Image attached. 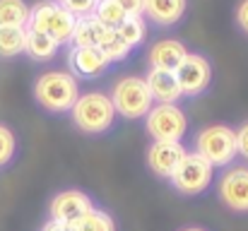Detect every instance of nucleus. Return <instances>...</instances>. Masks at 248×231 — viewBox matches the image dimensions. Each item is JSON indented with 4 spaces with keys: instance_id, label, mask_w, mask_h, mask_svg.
<instances>
[{
    "instance_id": "obj_16",
    "label": "nucleus",
    "mask_w": 248,
    "mask_h": 231,
    "mask_svg": "<svg viewBox=\"0 0 248 231\" xmlns=\"http://www.w3.org/2000/svg\"><path fill=\"white\" fill-rule=\"evenodd\" d=\"M104 34H106V27L94 15H84V17H78L70 41H73V46H99Z\"/></svg>"
},
{
    "instance_id": "obj_3",
    "label": "nucleus",
    "mask_w": 248,
    "mask_h": 231,
    "mask_svg": "<svg viewBox=\"0 0 248 231\" xmlns=\"http://www.w3.org/2000/svg\"><path fill=\"white\" fill-rule=\"evenodd\" d=\"M75 128L84 135H101L111 130L116 121V108L111 104V96L104 92H87L80 94L75 106L70 108Z\"/></svg>"
},
{
    "instance_id": "obj_15",
    "label": "nucleus",
    "mask_w": 248,
    "mask_h": 231,
    "mask_svg": "<svg viewBox=\"0 0 248 231\" xmlns=\"http://www.w3.org/2000/svg\"><path fill=\"white\" fill-rule=\"evenodd\" d=\"M186 0H145L142 15L159 27H171L186 15Z\"/></svg>"
},
{
    "instance_id": "obj_1",
    "label": "nucleus",
    "mask_w": 248,
    "mask_h": 231,
    "mask_svg": "<svg viewBox=\"0 0 248 231\" xmlns=\"http://www.w3.org/2000/svg\"><path fill=\"white\" fill-rule=\"evenodd\" d=\"M34 99L48 113H65L80 99L78 79L63 70H48L36 77L34 82Z\"/></svg>"
},
{
    "instance_id": "obj_4",
    "label": "nucleus",
    "mask_w": 248,
    "mask_h": 231,
    "mask_svg": "<svg viewBox=\"0 0 248 231\" xmlns=\"http://www.w3.org/2000/svg\"><path fill=\"white\" fill-rule=\"evenodd\" d=\"M78 17H73L61 2L53 0H41L34 7H29V22L27 29H36L46 36H51L58 46L68 44L73 39Z\"/></svg>"
},
{
    "instance_id": "obj_17",
    "label": "nucleus",
    "mask_w": 248,
    "mask_h": 231,
    "mask_svg": "<svg viewBox=\"0 0 248 231\" xmlns=\"http://www.w3.org/2000/svg\"><path fill=\"white\" fill-rule=\"evenodd\" d=\"M58 44L51 39V36H46V34H41V31H36V29H27V44H24V53L29 56V58H34V61H51L56 53H58Z\"/></svg>"
},
{
    "instance_id": "obj_18",
    "label": "nucleus",
    "mask_w": 248,
    "mask_h": 231,
    "mask_svg": "<svg viewBox=\"0 0 248 231\" xmlns=\"http://www.w3.org/2000/svg\"><path fill=\"white\" fill-rule=\"evenodd\" d=\"M70 231H116V222L111 215H106L99 207H92L87 215H82L80 219L68 224Z\"/></svg>"
},
{
    "instance_id": "obj_25",
    "label": "nucleus",
    "mask_w": 248,
    "mask_h": 231,
    "mask_svg": "<svg viewBox=\"0 0 248 231\" xmlns=\"http://www.w3.org/2000/svg\"><path fill=\"white\" fill-rule=\"evenodd\" d=\"M73 17H84V15H92L94 7H96V0H58Z\"/></svg>"
},
{
    "instance_id": "obj_14",
    "label": "nucleus",
    "mask_w": 248,
    "mask_h": 231,
    "mask_svg": "<svg viewBox=\"0 0 248 231\" xmlns=\"http://www.w3.org/2000/svg\"><path fill=\"white\" fill-rule=\"evenodd\" d=\"M150 94L157 104H176L183 94H181V84L176 79V73L171 70H155L150 68V73L145 77Z\"/></svg>"
},
{
    "instance_id": "obj_22",
    "label": "nucleus",
    "mask_w": 248,
    "mask_h": 231,
    "mask_svg": "<svg viewBox=\"0 0 248 231\" xmlns=\"http://www.w3.org/2000/svg\"><path fill=\"white\" fill-rule=\"evenodd\" d=\"M92 15H94L106 29H118V27L123 24V19L128 17L118 0H96V7H94Z\"/></svg>"
},
{
    "instance_id": "obj_10",
    "label": "nucleus",
    "mask_w": 248,
    "mask_h": 231,
    "mask_svg": "<svg viewBox=\"0 0 248 231\" xmlns=\"http://www.w3.org/2000/svg\"><path fill=\"white\" fill-rule=\"evenodd\" d=\"M92 207H94V202H92V198L87 193L78 190V188H68V190H61V193H56L51 198L48 215L56 222L70 224V222L80 219L82 215H87Z\"/></svg>"
},
{
    "instance_id": "obj_20",
    "label": "nucleus",
    "mask_w": 248,
    "mask_h": 231,
    "mask_svg": "<svg viewBox=\"0 0 248 231\" xmlns=\"http://www.w3.org/2000/svg\"><path fill=\"white\" fill-rule=\"evenodd\" d=\"M104 56H106V61L108 63H121V61H125L128 58V53L133 51L123 39H121V34L116 31V29H106V34H104V39L99 41V46H96Z\"/></svg>"
},
{
    "instance_id": "obj_23",
    "label": "nucleus",
    "mask_w": 248,
    "mask_h": 231,
    "mask_svg": "<svg viewBox=\"0 0 248 231\" xmlns=\"http://www.w3.org/2000/svg\"><path fill=\"white\" fill-rule=\"evenodd\" d=\"M116 31L121 34V39H123L130 48H135V46H140V44L145 41V36H147V24H145L142 15H138V17H125L123 24H121Z\"/></svg>"
},
{
    "instance_id": "obj_13",
    "label": "nucleus",
    "mask_w": 248,
    "mask_h": 231,
    "mask_svg": "<svg viewBox=\"0 0 248 231\" xmlns=\"http://www.w3.org/2000/svg\"><path fill=\"white\" fill-rule=\"evenodd\" d=\"M186 56H188V51H186V46L181 41L162 39V41H157L150 48L147 61H150V68H155V70H171V73H176V68L181 65V61Z\"/></svg>"
},
{
    "instance_id": "obj_7",
    "label": "nucleus",
    "mask_w": 248,
    "mask_h": 231,
    "mask_svg": "<svg viewBox=\"0 0 248 231\" xmlns=\"http://www.w3.org/2000/svg\"><path fill=\"white\" fill-rule=\"evenodd\" d=\"M212 178H215V166L207 164L202 156H198L195 152H188L169 181L176 188V193L193 198V195L205 193L212 185Z\"/></svg>"
},
{
    "instance_id": "obj_12",
    "label": "nucleus",
    "mask_w": 248,
    "mask_h": 231,
    "mask_svg": "<svg viewBox=\"0 0 248 231\" xmlns=\"http://www.w3.org/2000/svg\"><path fill=\"white\" fill-rule=\"evenodd\" d=\"M68 63L73 68V73L80 77H99L108 70V61L106 56L96 48V46H73Z\"/></svg>"
},
{
    "instance_id": "obj_8",
    "label": "nucleus",
    "mask_w": 248,
    "mask_h": 231,
    "mask_svg": "<svg viewBox=\"0 0 248 231\" xmlns=\"http://www.w3.org/2000/svg\"><path fill=\"white\" fill-rule=\"evenodd\" d=\"M217 195L232 212L248 215V164H232L217 181Z\"/></svg>"
},
{
    "instance_id": "obj_19",
    "label": "nucleus",
    "mask_w": 248,
    "mask_h": 231,
    "mask_svg": "<svg viewBox=\"0 0 248 231\" xmlns=\"http://www.w3.org/2000/svg\"><path fill=\"white\" fill-rule=\"evenodd\" d=\"M27 27H0V58H15L24 53Z\"/></svg>"
},
{
    "instance_id": "obj_6",
    "label": "nucleus",
    "mask_w": 248,
    "mask_h": 231,
    "mask_svg": "<svg viewBox=\"0 0 248 231\" xmlns=\"http://www.w3.org/2000/svg\"><path fill=\"white\" fill-rule=\"evenodd\" d=\"M145 130L152 142H181L188 133V116L178 104H157L145 116Z\"/></svg>"
},
{
    "instance_id": "obj_2",
    "label": "nucleus",
    "mask_w": 248,
    "mask_h": 231,
    "mask_svg": "<svg viewBox=\"0 0 248 231\" xmlns=\"http://www.w3.org/2000/svg\"><path fill=\"white\" fill-rule=\"evenodd\" d=\"M193 152L202 156L215 169H227L239 156L236 152V128L227 123H215L202 128L193 140Z\"/></svg>"
},
{
    "instance_id": "obj_30",
    "label": "nucleus",
    "mask_w": 248,
    "mask_h": 231,
    "mask_svg": "<svg viewBox=\"0 0 248 231\" xmlns=\"http://www.w3.org/2000/svg\"><path fill=\"white\" fill-rule=\"evenodd\" d=\"M181 231H207V229H202V227H183Z\"/></svg>"
},
{
    "instance_id": "obj_21",
    "label": "nucleus",
    "mask_w": 248,
    "mask_h": 231,
    "mask_svg": "<svg viewBox=\"0 0 248 231\" xmlns=\"http://www.w3.org/2000/svg\"><path fill=\"white\" fill-rule=\"evenodd\" d=\"M29 5L24 0H0V27H27Z\"/></svg>"
},
{
    "instance_id": "obj_11",
    "label": "nucleus",
    "mask_w": 248,
    "mask_h": 231,
    "mask_svg": "<svg viewBox=\"0 0 248 231\" xmlns=\"http://www.w3.org/2000/svg\"><path fill=\"white\" fill-rule=\"evenodd\" d=\"M188 150L181 142H152L147 150V166L155 176L171 178Z\"/></svg>"
},
{
    "instance_id": "obj_27",
    "label": "nucleus",
    "mask_w": 248,
    "mask_h": 231,
    "mask_svg": "<svg viewBox=\"0 0 248 231\" xmlns=\"http://www.w3.org/2000/svg\"><path fill=\"white\" fill-rule=\"evenodd\" d=\"M118 2H121V7L125 10L128 17H138L145 10V0H118Z\"/></svg>"
},
{
    "instance_id": "obj_28",
    "label": "nucleus",
    "mask_w": 248,
    "mask_h": 231,
    "mask_svg": "<svg viewBox=\"0 0 248 231\" xmlns=\"http://www.w3.org/2000/svg\"><path fill=\"white\" fill-rule=\"evenodd\" d=\"M236 24L241 31L248 34V0H241L239 7H236Z\"/></svg>"
},
{
    "instance_id": "obj_29",
    "label": "nucleus",
    "mask_w": 248,
    "mask_h": 231,
    "mask_svg": "<svg viewBox=\"0 0 248 231\" xmlns=\"http://www.w3.org/2000/svg\"><path fill=\"white\" fill-rule=\"evenodd\" d=\"M41 231H70V229H68V224H63V222L48 219V222L44 224V229H41Z\"/></svg>"
},
{
    "instance_id": "obj_24",
    "label": "nucleus",
    "mask_w": 248,
    "mask_h": 231,
    "mask_svg": "<svg viewBox=\"0 0 248 231\" xmlns=\"http://www.w3.org/2000/svg\"><path fill=\"white\" fill-rule=\"evenodd\" d=\"M17 154V135L10 125L0 123V169L10 166Z\"/></svg>"
},
{
    "instance_id": "obj_26",
    "label": "nucleus",
    "mask_w": 248,
    "mask_h": 231,
    "mask_svg": "<svg viewBox=\"0 0 248 231\" xmlns=\"http://www.w3.org/2000/svg\"><path fill=\"white\" fill-rule=\"evenodd\" d=\"M236 152L244 159V164H248V121L236 128Z\"/></svg>"
},
{
    "instance_id": "obj_5",
    "label": "nucleus",
    "mask_w": 248,
    "mask_h": 231,
    "mask_svg": "<svg viewBox=\"0 0 248 231\" xmlns=\"http://www.w3.org/2000/svg\"><path fill=\"white\" fill-rule=\"evenodd\" d=\"M111 104L116 108L118 116L128 118V121H138L145 118L150 113V108L155 106V99L150 94V87L145 82V77H121L113 89H111Z\"/></svg>"
},
{
    "instance_id": "obj_9",
    "label": "nucleus",
    "mask_w": 248,
    "mask_h": 231,
    "mask_svg": "<svg viewBox=\"0 0 248 231\" xmlns=\"http://www.w3.org/2000/svg\"><path fill=\"white\" fill-rule=\"evenodd\" d=\"M176 79L181 84V94L183 96H198L212 82V65H210V61L205 56L188 53L181 61V65L176 68Z\"/></svg>"
}]
</instances>
